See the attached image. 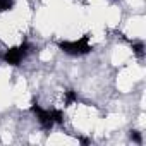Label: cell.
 <instances>
[{
    "label": "cell",
    "mask_w": 146,
    "mask_h": 146,
    "mask_svg": "<svg viewBox=\"0 0 146 146\" xmlns=\"http://www.w3.org/2000/svg\"><path fill=\"white\" fill-rule=\"evenodd\" d=\"M76 100H78V96H76V93L72 91V90L65 91V105H72Z\"/></svg>",
    "instance_id": "cell-5"
},
{
    "label": "cell",
    "mask_w": 146,
    "mask_h": 146,
    "mask_svg": "<svg viewBox=\"0 0 146 146\" xmlns=\"http://www.w3.org/2000/svg\"><path fill=\"white\" fill-rule=\"evenodd\" d=\"M31 112L38 115V120H40L41 127H43V129H46V131H48V129H52V125L55 124V122H53V119H52V113H50V112H46V110H43L38 103H33V105H31Z\"/></svg>",
    "instance_id": "cell-2"
},
{
    "label": "cell",
    "mask_w": 146,
    "mask_h": 146,
    "mask_svg": "<svg viewBox=\"0 0 146 146\" xmlns=\"http://www.w3.org/2000/svg\"><path fill=\"white\" fill-rule=\"evenodd\" d=\"M50 113H52L53 122H57V124H62V122H64V113H62L60 110H53V112H50Z\"/></svg>",
    "instance_id": "cell-7"
},
{
    "label": "cell",
    "mask_w": 146,
    "mask_h": 146,
    "mask_svg": "<svg viewBox=\"0 0 146 146\" xmlns=\"http://www.w3.org/2000/svg\"><path fill=\"white\" fill-rule=\"evenodd\" d=\"M132 52L136 53V55H143L144 53V45L141 43V41H136V43H132Z\"/></svg>",
    "instance_id": "cell-6"
},
{
    "label": "cell",
    "mask_w": 146,
    "mask_h": 146,
    "mask_svg": "<svg viewBox=\"0 0 146 146\" xmlns=\"http://www.w3.org/2000/svg\"><path fill=\"white\" fill-rule=\"evenodd\" d=\"M129 136H131V139H132L134 143L141 144V134H139L137 131H131V134H129Z\"/></svg>",
    "instance_id": "cell-8"
},
{
    "label": "cell",
    "mask_w": 146,
    "mask_h": 146,
    "mask_svg": "<svg viewBox=\"0 0 146 146\" xmlns=\"http://www.w3.org/2000/svg\"><path fill=\"white\" fill-rule=\"evenodd\" d=\"M12 5H14V0H0V12L11 11Z\"/></svg>",
    "instance_id": "cell-4"
},
{
    "label": "cell",
    "mask_w": 146,
    "mask_h": 146,
    "mask_svg": "<svg viewBox=\"0 0 146 146\" xmlns=\"http://www.w3.org/2000/svg\"><path fill=\"white\" fill-rule=\"evenodd\" d=\"M24 55H26V53H24L19 46H17V48L14 46V48H9V50L4 53V60H5L7 64H11V65H19L21 60L24 58Z\"/></svg>",
    "instance_id": "cell-3"
},
{
    "label": "cell",
    "mask_w": 146,
    "mask_h": 146,
    "mask_svg": "<svg viewBox=\"0 0 146 146\" xmlns=\"http://www.w3.org/2000/svg\"><path fill=\"white\" fill-rule=\"evenodd\" d=\"M79 141H81L83 144H88V143H90V139H86V137H79Z\"/></svg>",
    "instance_id": "cell-9"
},
{
    "label": "cell",
    "mask_w": 146,
    "mask_h": 146,
    "mask_svg": "<svg viewBox=\"0 0 146 146\" xmlns=\"http://www.w3.org/2000/svg\"><path fill=\"white\" fill-rule=\"evenodd\" d=\"M88 40H90V36L84 35L78 41H60L58 43V48L62 52L69 53V55H86V53H90L93 50V46L88 43Z\"/></svg>",
    "instance_id": "cell-1"
}]
</instances>
